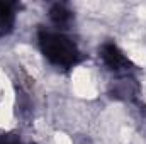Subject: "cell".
<instances>
[{
    "mask_svg": "<svg viewBox=\"0 0 146 144\" xmlns=\"http://www.w3.org/2000/svg\"><path fill=\"white\" fill-rule=\"evenodd\" d=\"M0 144H26L17 132H2L0 134Z\"/></svg>",
    "mask_w": 146,
    "mask_h": 144,
    "instance_id": "obj_6",
    "label": "cell"
},
{
    "mask_svg": "<svg viewBox=\"0 0 146 144\" xmlns=\"http://www.w3.org/2000/svg\"><path fill=\"white\" fill-rule=\"evenodd\" d=\"M17 20V3L14 2H0V37L9 36Z\"/></svg>",
    "mask_w": 146,
    "mask_h": 144,
    "instance_id": "obj_4",
    "label": "cell"
},
{
    "mask_svg": "<svg viewBox=\"0 0 146 144\" xmlns=\"http://www.w3.org/2000/svg\"><path fill=\"white\" fill-rule=\"evenodd\" d=\"M37 46L44 59L58 70H72L83 59L76 42L58 29L41 27L37 31Z\"/></svg>",
    "mask_w": 146,
    "mask_h": 144,
    "instance_id": "obj_1",
    "label": "cell"
},
{
    "mask_svg": "<svg viewBox=\"0 0 146 144\" xmlns=\"http://www.w3.org/2000/svg\"><path fill=\"white\" fill-rule=\"evenodd\" d=\"M99 58H100L102 65L115 76L131 75L134 70V65L127 58V54H124V51L112 41H106L99 48Z\"/></svg>",
    "mask_w": 146,
    "mask_h": 144,
    "instance_id": "obj_2",
    "label": "cell"
},
{
    "mask_svg": "<svg viewBox=\"0 0 146 144\" xmlns=\"http://www.w3.org/2000/svg\"><path fill=\"white\" fill-rule=\"evenodd\" d=\"M138 92H139V87H138V81L136 78L131 75H121L115 78V81L110 83V97L117 98V100H134L138 97Z\"/></svg>",
    "mask_w": 146,
    "mask_h": 144,
    "instance_id": "obj_3",
    "label": "cell"
},
{
    "mask_svg": "<svg viewBox=\"0 0 146 144\" xmlns=\"http://www.w3.org/2000/svg\"><path fill=\"white\" fill-rule=\"evenodd\" d=\"M143 117L146 119V107H145V110H143Z\"/></svg>",
    "mask_w": 146,
    "mask_h": 144,
    "instance_id": "obj_7",
    "label": "cell"
},
{
    "mask_svg": "<svg viewBox=\"0 0 146 144\" xmlns=\"http://www.w3.org/2000/svg\"><path fill=\"white\" fill-rule=\"evenodd\" d=\"M48 15H49L51 24H53L54 29H58V31L66 29L73 20V12L70 10V7H68L66 3H60V2L51 5Z\"/></svg>",
    "mask_w": 146,
    "mask_h": 144,
    "instance_id": "obj_5",
    "label": "cell"
}]
</instances>
